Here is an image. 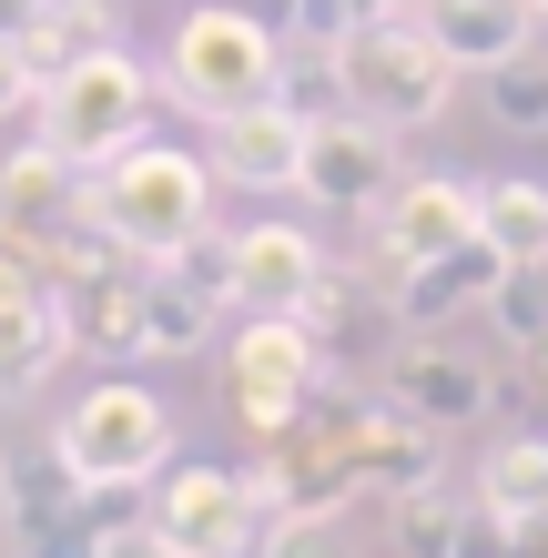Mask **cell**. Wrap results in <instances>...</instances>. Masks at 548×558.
I'll list each match as a JSON object with an SVG mask.
<instances>
[{
    "label": "cell",
    "mask_w": 548,
    "mask_h": 558,
    "mask_svg": "<svg viewBox=\"0 0 548 558\" xmlns=\"http://www.w3.org/2000/svg\"><path fill=\"white\" fill-rule=\"evenodd\" d=\"M153 529L183 558H254L275 518L254 498V477H234V468H173V477H153Z\"/></svg>",
    "instance_id": "8"
},
{
    "label": "cell",
    "mask_w": 548,
    "mask_h": 558,
    "mask_svg": "<svg viewBox=\"0 0 548 558\" xmlns=\"http://www.w3.org/2000/svg\"><path fill=\"white\" fill-rule=\"evenodd\" d=\"M112 41H122V11H112V0H41L31 31H21V61L51 82V72H72V61L112 51Z\"/></svg>",
    "instance_id": "21"
},
{
    "label": "cell",
    "mask_w": 548,
    "mask_h": 558,
    "mask_svg": "<svg viewBox=\"0 0 548 558\" xmlns=\"http://www.w3.org/2000/svg\"><path fill=\"white\" fill-rule=\"evenodd\" d=\"M315 386H326V345L305 336V315L244 305V325L223 336V416H234L244 437H275Z\"/></svg>",
    "instance_id": "5"
},
{
    "label": "cell",
    "mask_w": 548,
    "mask_h": 558,
    "mask_svg": "<svg viewBox=\"0 0 548 558\" xmlns=\"http://www.w3.org/2000/svg\"><path fill=\"white\" fill-rule=\"evenodd\" d=\"M488 122L498 133H548V51H519L488 72Z\"/></svg>",
    "instance_id": "28"
},
{
    "label": "cell",
    "mask_w": 548,
    "mask_h": 558,
    "mask_svg": "<svg viewBox=\"0 0 548 558\" xmlns=\"http://www.w3.org/2000/svg\"><path fill=\"white\" fill-rule=\"evenodd\" d=\"M61 355H72V305H61L51 284H31V294H0V407L31 397Z\"/></svg>",
    "instance_id": "16"
},
{
    "label": "cell",
    "mask_w": 548,
    "mask_h": 558,
    "mask_svg": "<svg viewBox=\"0 0 548 558\" xmlns=\"http://www.w3.org/2000/svg\"><path fill=\"white\" fill-rule=\"evenodd\" d=\"M31 11H41V0H0V41H21V31H31Z\"/></svg>",
    "instance_id": "38"
},
{
    "label": "cell",
    "mask_w": 548,
    "mask_h": 558,
    "mask_svg": "<svg viewBox=\"0 0 548 558\" xmlns=\"http://www.w3.org/2000/svg\"><path fill=\"white\" fill-rule=\"evenodd\" d=\"M508 265H498V244H458V254H427V265H416L406 284H397V325L406 336H437L447 315H467V305H488V284H498Z\"/></svg>",
    "instance_id": "17"
},
{
    "label": "cell",
    "mask_w": 548,
    "mask_h": 558,
    "mask_svg": "<svg viewBox=\"0 0 548 558\" xmlns=\"http://www.w3.org/2000/svg\"><path fill=\"white\" fill-rule=\"evenodd\" d=\"M92 558H183V548L153 529V518H122V529H102V548H92Z\"/></svg>",
    "instance_id": "34"
},
{
    "label": "cell",
    "mask_w": 548,
    "mask_h": 558,
    "mask_svg": "<svg viewBox=\"0 0 548 558\" xmlns=\"http://www.w3.org/2000/svg\"><path fill=\"white\" fill-rule=\"evenodd\" d=\"M102 529L92 518H41V529H11V558H92Z\"/></svg>",
    "instance_id": "31"
},
{
    "label": "cell",
    "mask_w": 548,
    "mask_h": 558,
    "mask_svg": "<svg viewBox=\"0 0 548 558\" xmlns=\"http://www.w3.org/2000/svg\"><path fill=\"white\" fill-rule=\"evenodd\" d=\"M477 234V183L458 173H397V193L366 214V275L397 294L427 254H458Z\"/></svg>",
    "instance_id": "7"
},
{
    "label": "cell",
    "mask_w": 548,
    "mask_h": 558,
    "mask_svg": "<svg viewBox=\"0 0 548 558\" xmlns=\"http://www.w3.org/2000/svg\"><path fill=\"white\" fill-rule=\"evenodd\" d=\"M356 21H406V11H427V0H345Z\"/></svg>",
    "instance_id": "37"
},
{
    "label": "cell",
    "mask_w": 548,
    "mask_h": 558,
    "mask_svg": "<svg viewBox=\"0 0 548 558\" xmlns=\"http://www.w3.org/2000/svg\"><path fill=\"white\" fill-rule=\"evenodd\" d=\"M234 265H244V305L295 315L315 294V275H326V244H315L305 223H254V234H234Z\"/></svg>",
    "instance_id": "18"
},
{
    "label": "cell",
    "mask_w": 548,
    "mask_h": 558,
    "mask_svg": "<svg viewBox=\"0 0 548 558\" xmlns=\"http://www.w3.org/2000/svg\"><path fill=\"white\" fill-rule=\"evenodd\" d=\"M223 336V305L204 284H183L173 265H153L143 275V355H193V345H214Z\"/></svg>",
    "instance_id": "23"
},
{
    "label": "cell",
    "mask_w": 548,
    "mask_h": 558,
    "mask_svg": "<svg viewBox=\"0 0 548 558\" xmlns=\"http://www.w3.org/2000/svg\"><path fill=\"white\" fill-rule=\"evenodd\" d=\"M143 275H153V265H112V275H92V284L61 294V305H72V345L133 366V355H143Z\"/></svg>",
    "instance_id": "19"
},
{
    "label": "cell",
    "mask_w": 548,
    "mask_h": 558,
    "mask_svg": "<svg viewBox=\"0 0 548 558\" xmlns=\"http://www.w3.org/2000/svg\"><path fill=\"white\" fill-rule=\"evenodd\" d=\"M295 193L315 214H376L386 193H397V133L366 112H336V122H315L305 133V162H295Z\"/></svg>",
    "instance_id": "9"
},
{
    "label": "cell",
    "mask_w": 548,
    "mask_h": 558,
    "mask_svg": "<svg viewBox=\"0 0 548 558\" xmlns=\"http://www.w3.org/2000/svg\"><path fill=\"white\" fill-rule=\"evenodd\" d=\"M163 265H173L183 284H204L223 315H244V265H234V234H223V223H193V234L163 254Z\"/></svg>",
    "instance_id": "27"
},
{
    "label": "cell",
    "mask_w": 548,
    "mask_h": 558,
    "mask_svg": "<svg viewBox=\"0 0 548 558\" xmlns=\"http://www.w3.org/2000/svg\"><path fill=\"white\" fill-rule=\"evenodd\" d=\"M386 397L416 407L447 437V426H477L498 407V366L467 355V345H447V336H397V355H386Z\"/></svg>",
    "instance_id": "10"
},
{
    "label": "cell",
    "mask_w": 548,
    "mask_h": 558,
    "mask_svg": "<svg viewBox=\"0 0 548 558\" xmlns=\"http://www.w3.org/2000/svg\"><path fill=\"white\" fill-rule=\"evenodd\" d=\"M204 162L214 183H244V193H295V162H305V122L284 102H244V112H214L204 122Z\"/></svg>",
    "instance_id": "12"
},
{
    "label": "cell",
    "mask_w": 548,
    "mask_h": 558,
    "mask_svg": "<svg viewBox=\"0 0 548 558\" xmlns=\"http://www.w3.org/2000/svg\"><path fill=\"white\" fill-rule=\"evenodd\" d=\"M275 102L305 122H336L345 112V72H336V51H305V41H284V72H275Z\"/></svg>",
    "instance_id": "26"
},
{
    "label": "cell",
    "mask_w": 548,
    "mask_h": 558,
    "mask_svg": "<svg viewBox=\"0 0 548 558\" xmlns=\"http://www.w3.org/2000/svg\"><path fill=\"white\" fill-rule=\"evenodd\" d=\"M386 508H397V558H447V538H458L447 487H416V498H386Z\"/></svg>",
    "instance_id": "29"
},
{
    "label": "cell",
    "mask_w": 548,
    "mask_h": 558,
    "mask_svg": "<svg viewBox=\"0 0 548 558\" xmlns=\"http://www.w3.org/2000/svg\"><path fill=\"white\" fill-rule=\"evenodd\" d=\"M92 214H102L143 265H163L193 223H214V162L183 153V143H133V153H112L102 173H92Z\"/></svg>",
    "instance_id": "3"
},
{
    "label": "cell",
    "mask_w": 548,
    "mask_h": 558,
    "mask_svg": "<svg viewBox=\"0 0 548 558\" xmlns=\"http://www.w3.org/2000/svg\"><path fill=\"white\" fill-rule=\"evenodd\" d=\"M447 558H508V518L488 498H458V538H447Z\"/></svg>",
    "instance_id": "33"
},
{
    "label": "cell",
    "mask_w": 548,
    "mask_h": 558,
    "mask_svg": "<svg viewBox=\"0 0 548 558\" xmlns=\"http://www.w3.org/2000/svg\"><path fill=\"white\" fill-rule=\"evenodd\" d=\"M31 112H41V143H51L61 162L102 173L112 153H133V143H143V122H153V72L112 41V51L72 61V72H51Z\"/></svg>",
    "instance_id": "4"
},
{
    "label": "cell",
    "mask_w": 548,
    "mask_h": 558,
    "mask_svg": "<svg viewBox=\"0 0 548 558\" xmlns=\"http://www.w3.org/2000/svg\"><path fill=\"white\" fill-rule=\"evenodd\" d=\"M51 447L82 468V487H153V477H163V457H173V416H163L153 386L102 376L72 416L51 426Z\"/></svg>",
    "instance_id": "6"
},
{
    "label": "cell",
    "mask_w": 548,
    "mask_h": 558,
    "mask_svg": "<svg viewBox=\"0 0 548 558\" xmlns=\"http://www.w3.org/2000/svg\"><path fill=\"white\" fill-rule=\"evenodd\" d=\"M275 72H284V31L254 21L244 0H193V21L173 31V61H163V92L183 112H244V102H275Z\"/></svg>",
    "instance_id": "1"
},
{
    "label": "cell",
    "mask_w": 548,
    "mask_h": 558,
    "mask_svg": "<svg viewBox=\"0 0 548 558\" xmlns=\"http://www.w3.org/2000/svg\"><path fill=\"white\" fill-rule=\"evenodd\" d=\"M488 325H498L508 355H538L548 345V265H508L488 284Z\"/></svg>",
    "instance_id": "25"
},
{
    "label": "cell",
    "mask_w": 548,
    "mask_h": 558,
    "mask_svg": "<svg viewBox=\"0 0 548 558\" xmlns=\"http://www.w3.org/2000/svg\"><path fill=\"white\" fill-rule=\"evenodd\" d=\"M305 336L326 345V376H386V355H397V294H386L376 275H315L305 294Z\"/></svg>",
    "instance_id": "11"
},
{
    "label": "cell",
    "mask_w": 548,
    "mask_h": 558,
    "mask_svg": "<svg viewBox=\"0 0 548 558\" xmlns=\"http://www.w3.org/2000/svg\"><path fill=\"white\" fill-rule=\"evenodd\" d=\"M508 558H548V508L538 518H508Z\"/></svg>",
    "instance_id": "36"
},
{
    "label": "cell",
    "mask_w": 548,
    "mask_h": 558,
    "mask_svg": "<svg viewBox=\"0 0 548 558\" xmlns=\"http://www.w3.org/2000/svg\"><path fill=\"white\" fill-rule=\"evenodd\" d=\"M427 31L447 41V61L477 72V82H488L498 61L538 51V11H528V0H427Z\"/></svg>",
    "instance_id": "15"
},
{
    "label": "cell",
    "mask_w": 548,
    "mask_h": 558,
    "mask_svg": "<svg viewBox=\"0 0 548 558\" xmlns=\"http://www.w3.org/2000/svg\"><path fill=\"white\" fill-rule=\"evenodd\" d=\"M31 102H41V72L21 61V41H0V122H11V112H31Z\"/></svg>",
    "instance_id": "35"
},
{
    "label": "cell",
    "mask_w": 548,
    "mask_h": 558,
    "mask_svg": "<svg viewBox=\"0 0 548 558\" xmlns=\"http://www.w3.org/2000/svg\"><path fill=\"white\" fill-rule=\"evenodd\" d=\"M72 214H92V173H82V162H61L51 143H31V153L0 162V223H11V234L51 244Z\"/></svg>",
    "instance_id": "14"
},
{
    "label": "cell",
    "mask_w": 548,
    "mask_h": 558,
    "mask_svg": "<svg viewBox=\"0 0 548 558\" xmlns=\"http://www.w3.org/2000/svg\"><path fill=\"white\" fill-rule=\"evenodd\" d=\"M254 558H356V548H345L336 508H295V518H275V529H265V548H254Z\"/></svg>",
    "instance_id": "30"
},
{
    "label": "cell",
    "mask_w": 548,
    "mask_h": 558,
    "mask_svg": "<svg viewBox=\"0 0 548 558\" xmlns=\"http://www.w3.org/2000/svg\"><path fill=\"white\" fill-rule=\"evenodd\" d=\"M528 366H538V386H548V345H538V355H528Z\"/></svg>",
    "instance_id": "39"
},
{
    "label": "cell",
    "mask_w": 548,
    "mask_h": 558,
    "mask_svg": "<svg viewBox=\"0 0 548 558\" xmlns=\"http://www.w3.org/2000/svg\"><path fill=\"white\" fill-rule=\"evenodd\" d=\"M477 244H498V265H548V183L538 173L477 183Z\"/></svg>",
    "instance_id": "22"
},
{
    "label": "cell",
    "mask_w": 548,
    "mask_h": 558,
    "mask_svg": "<svg viewBox=\"0 0 548 558\" xmlns=\"http://www.w3.org/2000/svg\"><path fill=\"white\" fill-rule=\"evenodd\" d=\"M41 518H92V487L61 447H31L0 468V529H41Z\"/></svg>",
    "instance_id": "20"
},
{
    "label": "cell",
    "mask_w": 548,
    "mask_h": 558,
    "mask_svg": "<svg viewBox=\"0 0 548 558\" xmlns=\"http://www.w3.org/2000/svg\"><path fill=\"white\" fill-rule=\"evenodd\" d=\"M336 72H345V112L386 122V133L437 122L447 92H458V61H447V41L427 31V11H406V21H356V31L336 41Z\"/></svg>",
    "instance_id": "2"
},
{
    "label": "cell",
    "mask_w": 548,
    "mask_h": 558,
    "mask_svg": "<svg viewBox=\"0 0 548 558\" xmlns=\"http://www.w3.org/2000/svg\"><path fill=\"white\" fill-rule=\"evenodd\" d=\"M356 487H376V498L437 487V426L416 407H397V397H366V416H356Z\"/></svg>",
    "instance_id": "13"
},
{
    "label": "cell",
    "mask_w": 548,
    "mask_h": 558,
    "mask_svg": "<svg viewBox=\"0 0 548 558\" xmlns=\"http://www.w3.org/2000/svg\"><path fill=\"white\" fill-rule=\"evenodd\" d=\"M477 498L498 518H538L548 508V426L538 437H498V457H477Z\"/></svg>",
    "instance_id": "24"
},
{
    "label": "cell",
    "mask_w": 548,
    "mask_h": 558,
    "mask_svg": "<svg viewBox=\"0 0 548 558\" xmlns=\"http://www.w3.org/2000/svg\"><path fill=\"white\" fill-rule=\"evenodd\" d=\"M528 11H538V21H548V0H528Z\"/></svg>",
    "instance_id": "40"
},
{
    "label": "cell",
    "mask_w": 548,
    "mask_h": 558,
    "mask_svg": "<svg viewBox=\"0 0 548 558\" xmlns=\"http://www.w3.org/2000/svg\"><path fill=\"white\" fill-rule=\"evenodd\" d=\"M345 31H356V11H345V0H284V41H305V51H336Z\"/></svg>",
    "instance_id": "32"
}]
</instances>
